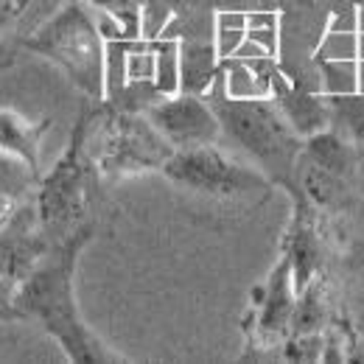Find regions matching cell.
<instances>
[{"instance_id": "16", "label": "cell", "mask_w": 364, "mask_h": 364, "mask_svg": "<svg viewBox=\"0 0 364 364\" xmlns=\"http://www.w3.org/2000/svg\"><path fill=\"white\" fill-rule=\"evenodd\" d=\"M342 180L345 177L322 168L311 157L300 154V160L294 166V180L289 188H300L306 193V199L314 205H333L342 196Z\"/></svg>"}, {"instance_id": "8", "label": "cell", "mask_w": 364, "mask_h": 364, "mask_svg": "<svg viewBox=\"0 0 364 364\" xmlns=\"http://www.w3.org/2000/svg\"><path fill=\"white\" fill-rule=\"evenodd\" d=\"M157 132L166 137L174 151L177 149H196L222 140V124L210 101L193 92H174L157 98L151 107L143 109Z\"/></svg>"}, {"instance_id": "12", "label": "cell", "mask_w": 364, "mask_h": 364, "mask_svg": "<svg viewBox=\"0 0 364 364\" xmlns=\"http://www.w3.org/2000/svg\"><path fill=\"white\" fill-rule=\"evenodd\" d=\"M37 185L40 177L31 168L0 154V230L40 222L37 208L31 202Z\"/></svg>"}, {"instance_id": "6", "label": "cell", "mask_w": 364, "mask_h": 364, "mask_svg": "<svg viewBox=\"0 0 364 364\" xmlns=\"http://www.w3.org/2000/svg\"><path fill=\"white\" fill-rule=\"evenodd\" d=\"M87 151L101 177L121 180L160 171L174 154V146L157 132L146 112L118 109L104 101L101 112H90Z\"/></svg>"}, {"instance_id": "15", "label": "cell", "mask_w": 364, "mask_h": 364, "mask_svg": "<svg viewBox=\"0 0 364 364\" xmlns=\"http://www.w3.org/2000/svg\"><path fill=\"white\" fill-rule=\"evenodd\" d=\"M222 76V56L213 37H188L180 40V90L208 95L213 82Z\"/></svg>"}, {"instance_id": "20", "label": "cell", "mask_w": 364, "mask_h": 364, "mask_svg": "<svg viewBox=\"0 0 364 364\" xmlns=\"http://www.w3.org/2000/svg\"><path fill=\"white\" fill-rule=\"evenodd\" d=\"M23 311L17 309V280L0 274V322H20Z\"/></svg>"}, {"instance_id": "23", "label": "cell", "mask_w": 364, "mask_h": 364, "mask_svg": "<svg viewBox=\"0 0 364 364\" xmlns=\"http://www.w3.org/2000/svg\"><path fill=\"white\" fill-rule=\"evenodd\" d=\"M264 3H274V0H264Z\"/></svg>"}, {"instance_id": "5", "label": "cell", "mask_w": 364, "mask_h": 364, "mask_svg": "<svg viewBox=\"0 0 364 364\" xmlns=\"http://www.w3.org/2000/svg\"><path fill=\"white\" fill-rule=\"evenodd\" d=\"M87 124L90 112H82L65 154L37 185L34 208L48 241H59L90 222L92 193L101 174L87 151Z\"/></svg>"}, {"instance_id": "9", "label": "cell", "mask_w": 364, "mask_h": 364, "mask_svg": "<svg viewBox=\"0 0 364 364\" xmlns=\"http://www.w3.org/2000/svg\"><path fill=\"white\" fill-rule=\"evenodd\" d=\"M252 0H140L143 37H213L216 14Z\"/></svg>"}, {"instance_id": "2", "label": "cell", "mask_w": 364, "mask_h": 364, "mask_svg": "<svg viewBox=\"0 0 364 364\" xmlns=\"http://www.w3.org/2000/svg\"><path fill=\"white\" fill-rule=\"evenodd\" d=\"M160 174L193 202L210 210L232 213H250L261 208L272 196L274 188V182L261 168L238 160L219 143L177 149L166 160Z\"/></svg>"}, {"instance_id": "19", "label": "cell", "mask_w": 364, "mask_h": 364, "mask_svg": "<svg viewBox=\"0 0 364 364\" xmlns=\"http://www.w3.org/2000/svg\"><path fill=\"white\" fill-rule=\"evenodd\" d=\"M303 154L311 157L314 163H319L322 168L345 177L353 166V154H350V140H345L342 135H336L333 129H322L317 135L306 137Z\"/></svg>"}, {"instance_id": "18", "label": "cell", "mask_w": 364, "mask_h": 364, "mask_svg": "<svg viewBox=\"0 0 364 364\" xmlns=\"http://www.w3.org/2000/svg\"><path fill=\"white\" fill-rule=\"evenodd\" d=\"M101 11V34L107 40H132L140 34V0H85Z\"/></svg>"}, {"instance_id": "22", "label": "cell", "mask_w": 364, "mask_h": 364, "mask_svg": "<svg viewBox=\"0 0 364 364\" xmlns=\"http://www.w3.org/2000/svg\"><path fill=\"white\" fill-rule=\"evenodd\" d=\"M359 90L364 92V59H359Z\"/></svg>"}, {"instance_id": "4", "label": "cell", "mask_w": 364, "mask_h": 364, "mask_svg": "<svg viewBox=\"0 0 364 364\" xmlns=\"http://www.w3.org/2000/svg\"><path fill=\"white\" fill-rule=\"evenodd\" d=\"M26 48L53 62L90 101L107 98V37L85 0H68L26 40Z\"/></svg>"}, {"instance_id": "11", "label": "cell", "mask_w": 364, "mask_h": 364, "mask_svg": "<svg viewBox=\"0 0 364 364\" xmlns=\"http://www.w3.org/2000/svg\"><path fill=\"white\" fill-rule=\"evenodd\" d=\"M255 300V317L250 325V333L261 348H272L286 333L291 331V317L297 306V289H294V274H291V261L280 250V258L272 267L269 277L252 291Z\"/></svg>"}, {"instance_id": "17", "label": "cell", "mask_w": 364, "mask_h": 364, "mask_svg": "<svg viewBox=\"0 0 364 364\" xmlns=\"http://www.w3.org/2000/svg\"><path fill=\"white\" fill-rule=\"evenodd\" d=\"M331 127L350 143H364V92H325Z\"/></svg>"}, {"instance_id": "3", "label": "cell", "mask_w": 364, "mask_h": 364, "mask_svg": "<svg viewBox=\"0 0 364 364\" xmlns=\"http://www.w3.org/2000/svg\"><path fill=\"white\" fill-rule=\"evenodd\" d=\"M210 104L219 115L222 137H228L274 185L289 188L306 137L294 132L280 107L269 98H230L228 92L213 95Z\"/></svg>"}, {"instance_id": "14", "label": "cell", "mask_w": 364, "mask_h": 364, "mask_svg": "<svg viewBox=\"0 0 364 364\" xmlns=\"http://www.w3.org/2000/svg\"><path fill=\"white\" fill-rule=\"evenodd\" d=\"M272 101L280 107V112L286 115V121L294 127L297 135L311 137L331 127L325 92H311V90H306L300 82L283 79L280 87L274 90Z\"/></svg>"}, {"instance_id": "7", "label": "cell", "mask_w": 364, "mask_h": 364, "mask_svg": "<svg viewBox=\"0 0 364 364\" xmlns=\"http://www.w3.org/2000/svg\"><path fill=\"white\" fill-rule=\"evenodd\" d=\"M359 9L345 6L331 14L317 48L311 53V62L317 68L322 92H356L359 90Z\"/></svg>"}, {"instance_id": "1", "label": "cell", "mask_w": 364, "mask_h": 364, "mask_svg": "<svg viewBox=\"0 0 364 364\" xmlns=\"http://www.w3.org/2000/svg\"><path fill=\"white\" fill-rule=\"evenodd\" d=\"M95 225L87 222L76 232L50 241L37 267L17 283V309L26 319L40 322V328L62 348L73 364H112L121 356L109 353L98 336L85 325L76 306L73 277L82 250L90 244Z\"/></svg>"}, {"instance_id": "21", "label": "cell", "mask_w": 364, "mask_h": 364, "mask_svg": "<svg viewBox=\"0 0 364 364\" xmlns=\"http://www.w3.org/2000/svg\"><path fill=\"white\" fill-rule=\"evenodd\" d=\"M31 0H0V28H6L9 23H14L26 9H28Z\"/></svg>"}, {"instance_id": "13", "label": "cell", "mask_w": 364, "mask_h": 364, "mask_svg": "<svg viewBox=\"0 0 364 364\" xmlns=\"http://www.w3.org/2000/svg\"><path fill=\"white\" fill-rule=\"evenodd\" d=\"M48 127H50L48 118L46 121H28L17 109L0 107V154L23 163L37 177H43V171H40V146H43Z\"/></svg>"}, {"instance_id": "10", "label": "cell", "mask_w": 364, "mask_h": 364, "mask_svg": "<svg viewBox=\"0 0 364 364\" xmlns=\"http://www.w3.org/2000/svg\"><path fill=\"white\" fill-rule=\"evenodd\" d=\"M213 43L225 59H250L280 56V14L277 11H247L225 9L216 14Z\"/></svg>"}]
</instances>
